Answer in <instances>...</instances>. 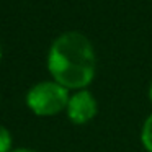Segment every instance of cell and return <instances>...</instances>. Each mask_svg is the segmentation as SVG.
Wrapping results in <instances>:
<instances>
[{"instance_id": "6", "label": "cell", "mask_w": 152, "mask_h": 152, "mask_svg": "<svg viewBox=\"0 0 152 152\" xmlns=\"http://www.w3.org/2000/svg\"><path fill=\"white\" fill-rule=\"evenodd\" d=\"M13 152H36V151H31V149H18V151H13Z\"/></svg>"}, {"instance_id": "1", "label": "cell", "mask_w": 152, "mask_h": 152, "mask_svg": "<svg viewBox=\"0 0 152 152\" xmlns=\"http://www.w3.org/2000/svg\"><path fill=\"white\" fill-rule=\"evenodd\" d=\"M48 67L64 87H85L95 74V53L90 41L79 31H67L51 44Z\"/></svg>"}, {"instance_id": "7", "label": "cell", "mask_w": 152, "mask_h": 152, "mask_svg": "<svg viewBox=\"0 0 152 152\" xmlns=\"http://www.w3.org/2000/svg\"><path fill=\"white\" fill-rule=\"evenodd\" d=\"M149 96H151V100H152V80H151V85H149Z\"/></svg>"}, {"instance_id": "3", "label": "cell", "mask_w": 152, "mask_h": 152, "mask_svg": "<svg viewBox=\"0 0 152 152\" xmlns=\"http://www.w3.org/2000/svg\"><path fill=\"white\" fill-rule=\"evenodd\" d=\"M67 113L74 123H85L96 113V102L88 90H82L72 95L67 103Z\"/></svg>"}, {"instance_id": "4", "label": "cell", "mask_w": 152, "mask_h": 152, "mask_svg": "<svg viewBox=\"0 0 152 152\" xmlns=\"http://www.w3.org/2000/svg\"><path fill=\"white\" fill-rule=\"evenodd\" d=\"M141 139H142V144H144V147L147 149L149 152H152V115L144 121L142 132H141Z\"/></svg>"}, {"instance_id": "2", "label": "cell", "mask_w": 152, "mask_h": 152, "mask_svg": "<svg viewBox=\"0 0 152 152\" xmlns=\"http://www.w3.org/2000/svg\"><path fill=\"white\" fill-rule=\"evenodd\" d=\"M26 103L38 115H54L69 103V95L59 82H39L30 88Z\"/></svg>"}, {"instance_id": "5", "label": "cell", "mask_w": 152, "mask_h": 152, "mask_svg": "<svg viewBox=\"0 0 152 152\" xmlns=\"http://www.w3.org/2000/svg\"><path fill=\"white\" fill-rule=\"evenodd\" d=\"M10 142H12L10 132L0 124V152H7L8 147H10Z\"/></svg>"}]
</instances>
